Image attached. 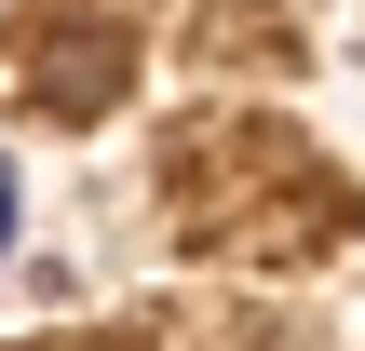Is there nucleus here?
<instances>
[{"instance_id":"1","label":"nucleus","mask_w":365,"mask_h":351,"mask_svg":"<svg viewBox=\"0 0 365 351\" xmlns=\"http://www.w3.org/2000/svg\"><path fill=\"white\" fill-rule=\"evenodd\" d=\"M0 243H14V162H0Z\"/></svg>"}]
</instances>
